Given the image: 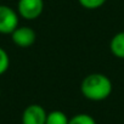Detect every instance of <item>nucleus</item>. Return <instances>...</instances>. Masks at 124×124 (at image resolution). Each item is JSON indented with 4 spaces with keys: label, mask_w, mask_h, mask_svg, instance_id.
<instances>
[{
    "label": "nucleus",
    "mask_w": 124,
    "mask_h": 124,
    "mask_svg": "<svg viewBox=\"0 0 124 124\" xmlns=\"http://www.w3.org/2000/svg\"><path fill=\"white\" fill-rule=\"evenodd\" d=\"M113 85L111 79L102 73L88 74L80 83L82 95L90 101H103L112 94Z\"/></svg>",
    "instance_id": "1"
},
{
    "label": "nucleus",
    "mask_w": 124,
    "mask_h": 124,
    "mask_svg": "<svg viewBox=\"0 0 124 124\" xmlns=\"http://www.w3.org/2000/svg\"><path fill=\"white\" fill-rule=\"evenodd\" d=\"M44 0H18L17 14L24 20L33 21L40 17L44 11Z\"/></svg>",
    "instance_id": "2"
},
{
    "label": "nucleus",
    "mask_w": 124,
    "mask_h": 124,
    "mask_svg": "<svg viewBox=\"0 0 124 124\" xmlns=\"http://www.w3.org/2000/svg\"><path fill=\"white\" fill-rule=\"evenodd\" d=\"M18 27V14L8 5H0V33L11 34Z\"/></svg>",
    "instance_id": "3"
},
{
    "label": "nucleus",
    "mask_w": 124,
    "mask_h": 124,
    "mask_svg": "<svg viewBox=\"0 0 124 124\" xmlns=\"http://www.w3.org/2000/svg\"><path fill=\"white\" fill-rule=\"evenodd\" d=\"M12 41L20 47H29L37 40V33L33 28L27 26H18L11 33Z\"/></svg>",
    "instance_id": "4"
},
{
    "label": "nucleus",
    "mask_w": 124,
    "mask_h": 124,
    "mask_svg": "<svg viewBox=\"0 0 124 124\" xmlns=\"http://www.w3.org/2000/svg\"><path fill=\"white\" fill-rule=\"evenodd\" d=\"M46 116L47 113L41 105L32 103L22 113V124H45Z\"/></svg>",
    "instance_id": "5"
},
{
    "label": "nucleus",
    "mask_w": 124,
    "mask_h": 124,
    "mask_svg": "<svg viewBox=\"0 0 124 124\" xmlns=\"http://www.w3.org/2000/svg\"><path fill=\"white\" fill-rule=\"evenodd\" d=\"M109 50L113 56L124 60V31L114 34L109 41Z\"/></svg>",
    "instance_id": "6"
},
{
    "label": "nucleus",
    "mask_w": 124,
    "mask_h": 124,
    "mask_svg": "<svg viewBox=\"0 0 124 124\" xmlns=\"http://www.w3.org/2000/svg\"><path fill=\"white\" fill-rule=\"evenodd\" d=\"M70 118L65 112L60 109H54L47 113L46 116V123L45 124H68Z\"/></svg>",
    "instance_id": "7"
},
{
    "label": "nucleus",
    "mask_w": 124,
    "mask_h": 124,
    "mask_svg": "<svg viewBox=\"0 0 124 124\" xmlns=\"http://www.w3.org/2000/svg\"><path fill=\"white\" fill-rule=\"evenodd\" d=\"M68 124H96V120L86 113H78L70 118Z\"/></svg>",
    "instance_id": "8"
},
{
    "label": "nucleus",
    "mask_w": 124,
    "mask_h": 124,
    "mask_svg": "<svg viewBox=\"0 0 124 124\" xmlns=\"http://www.w3.org/2000/svg\"><path fill=\"white\" fill-rule=\"evenodd\" d=\"M78 1L86 10H96L103 6L107 0H78Z\"/></svg>",
    "instance_id": "9"
},
{
    "label": "nucleus",
    "mask_w": 124,
    "mask_h": 124,
    "mask_svg": "<svg viewBox=\"0 0 124 124\" xmlns=\"http://www.w3.org/2000/svg\"><path fill=\"white\" fill-rule=\"evenodd\" d=\"M9 66H10V57L3 47H0V76L4 74L9 70Z\"/></svg>",
    "instance_id": "10"
},
{
    "label": "nucleus",
    "mask_w": 124,
    "mask_h": 124,
    "mask_svg": "<svg viewBox=\"0 0 124 124\" xmlns=\"http://www.w3.org/2000/svg\"><path fill=\"white\" fill-rule=\"evenodd\" d=\"M0 95H1V93H0Z\"/></svg>",
    "instance_id": "11"
}]
</instances>
